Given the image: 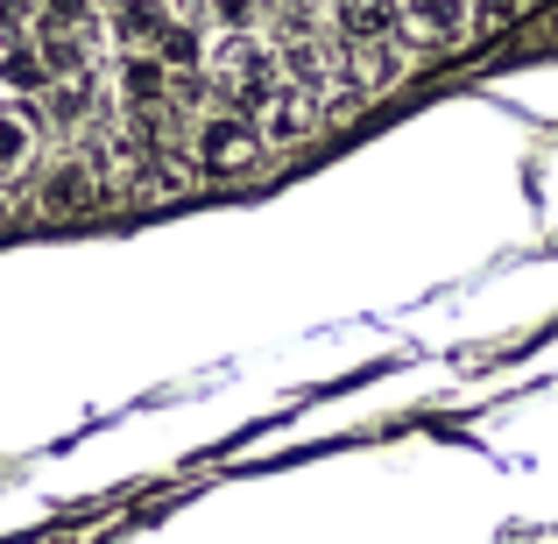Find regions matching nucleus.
Wrapping results in <instances>:
<instances>
[{"label":"nucleus","instance_id":"obj_1","mask_svg":"<svg viewBox=\"0 0 558 544\" xmlns=\"http://www.w3.org/2000/svg\"><path fill=\"white\" fill-rule=\"evenodd\" d=\"M191 156H198L205 178H241V170H255L262 135H255L247 113H205L198 135H191Z\"/></svg>","mask_w":558,"mask_h":544},{"label":"nucleus","instance_id":"obj_2","mask_svg":"<svg viewBox=\"0 0 558 544\" xmlns=\"http://www.w3.org/2000/svg\"><path fill=\"white\" fill-rule=\"evenodd\" d=\"M213 78H219V93H233L241 107L262 113V99L283 85V71H276V50H269V43L227 36V43H219V57H213Z\"/></svg>","mask_w":558,"mask_h":544},{"label":"nucleus","instance_id":"obj_3","mask_svg":"<svg viewBox=\"0 0 558 544\" xmlns=\"http://www.w3.org/2000/svg\"><path fill=\"white\" fill-rule=\"evenodd\" d=\"M318 128H326V107H318V93H298V85H276L269 99H262V149H298V142H312Z\"/></svg>","mask_w":558,"mask_h":544},{"label":"nucleus","instance_id":"obj_4","mask_svg":"<svg viewBox=\"0 0 558 544\" xmlns=\"http://www.w3.org/2000/svg\"><path fill=\"white\" fill-rule=\"evenodd\" d=\"M396 28L432 43V50H446V43L466 36V0H396Z\"/></svg>","mask_w":558,"mask_h":544},{"label":"nucleus","instance_id":"obj_5","mask_svg":"<svg viewBox=\"0 0 558 544\" xmlns=\"http://www.w3.org/2000/svg\"><path fill=\"white\" fill-rule=\"evenodd\" d=\"M36 205H43V213H57V219H71V213H85V205H99V178L85 164H57L50 178H43Z\"/></svg>","mask_w":558,"mask_h":544},{"label":"nucleus","instance_id":"obj_6","mask_svg":"<svg viewBox=\"0 0 558 544\" xmlns=\"http://www.w3.org/2000/svg\"><path fill=\"white\" fill-rule=\"evenodd\" d=\"M276 71H283V85H298V93H326L332 85V57H326V43H312V36H290L283 50H276Z\"/></svg>","mask_w":558,"mask_h":544},{"label":"nucleus","instance_id":"obj_7","mask_svg":"<svg viewBox=\"0 0 558 544\" xmlns=\"http://www.w3.org/2000/svg\"><path fill=\"white\" fill-rule=\"evenodd\" d=\"M332 22L347 43H381L396 28V0H332Z\"/></svg>","mask_w":558,"mask_h":544},{"label":"nucleus","instance_id":"obj_8","mask_svg":"<svg viewBox=\"0 0 558 544\" xmlns=\"http://www.w3.org/2000/svg\"><path fill=\"white\" fill-rule=\"evenodd\" d=\"M113 78H121V99H128V107H156V99H163V85H170V71L156 64V50H128Z\"/></svg>","mask_w":558,"mask_h":544},{"label":"nucleus","instance_id":"obj_9","mask_svg":"<svg viewBox=\"0 0 558 544\" xmlns=\"http://www.w3.org/2000/svg\"><path fill=\"white\" fill-rule=\"evenodd\" d=\"M36 99H43V121H57V128H85V121H93V93H85V78H50Z\"/></svg>","mask_w":558,"mask_h":544},{"label":"nucleus","instance_id":"obj_10","mask_svg":"<svg viewBox=\"0 0 558 544\" xmlns=\"http://www.w3.org/2000/svg\"><path fill=\"white\" fill-rule=\"evenodd\" d=\"M113 28H121V43L128 50H156V36H163V0H121L113 8Z\"/></svg>","mask_w":558,"mask_h":544},{"label":"nucleus","instance_id":"obj_11","mask_svg":"<svg viewBox=\"0 0 558 544\" xmlns=\"http://www.w3.org/2000/svg\"><path fill=\"white\" fill-rule=\"evenodd\" d=\"M28 156H36V121L14 113V107H0V178L28 170Z\"/></svg>","mask_w":558,"mask_h":544},{"label":"nucleus","instance_id":"obj_12","mask_svg":"<svg viewBox=\"0 0 558 544\" xmlns=\"http://www.w3.org/2000/svg\"><path fill=\"white\" fill-rule=\"evenodd\" d=\"M354 64H361V93H389L403 78V57L381 50V43H354Z\"/></svg>","mask_w":558,"mask_h":544},{"label":"nucleus","instance_id":"obj_13","mask_svg":"<svg viewBox=\"0 0 558 544\" xmlns=\"http://www.w3.org/2000/svg\"><path fill=\"white\" fill-rule=\"evenodd\" d=\"M0 85H22V93H43V85H50V71H43V50H36V43H14V50L0 57Z\"/></svg>","mask_w":558,"mask_h":544},{"label":"nucleus","instance_id":"obj_14","mask_svg":"<svg viewBox=\"0 0 558 544\" xmlns=\"http://www.w3.org/2000/svg\"><path fill=\"white\" fill-rule=\"evenodd\" d=\"M156 64H163V71H191V64H205L198 36H191V28H163V36H156Z\"/></svg>","mask_w":558,"mask_h":544},{"label":"nucleus","instance_id":"obj_15","mask_svg":"<svg viewBox=\"0 0 558 544\" xmlns=\"http://www.w3.org/2000/svg\"><path fill=\"white\" fill-rule=\"evenodd\" d=\"M36 14L50 28H78V22H93V0H36Z\"/></svg>","mask_w":558,"mask_h":544},{"label":"nucleus","instance_id":"obj_16","mask_svg":"<svg viewBox=\"0 0 558 544\" xmlns=\"http://www.w3.org/2000/svg\"><path fill=\"white\" fill-rule=\"evenodd\" d=\"M28 14H36V0H0V36L22 43L28 36Z\"/></svg>","mask_w":558,"mask_h":544},{"label":"nucleus","instance_id":"obj_17","mask_svg":"<svg viewBox=\"0 0 558 544\" xmlns=\"http://www.w3.org/2000/svg\"><path fill=\"white\" fill-rule=\"evenodd\" d=\"M276 14H290V22H312V8H326V0H269Z\"/></svg>","mask_w":558,"mask_h":544},{"label":"nucleus","instance_id":"obj_18","mask_svg":"<svg viewBox=\"0 0 558 544\" xmlns=\"http://www.w3.org/2000/svg\"><path fill=\"white\" fill-rule=\"evenodd\" d=\"M517 8H523V0H481V14H488V22H509Z\"/></svg>","mask_w":558,"mask_h":544},{"label":"nucleus","instance_id":"obj_19","mask_svg":"<svg viewBox=\"0 0 558 544\" xmlns=\"http://www.w3.org/2000/svg\"><path fill=\"white\" fill-rule=\"evenodd\" d=\"M8 213H14V205H8V191H0V227H8Z\"/></svg>","mask_w":558,"mask_h":544}]
</instances>
